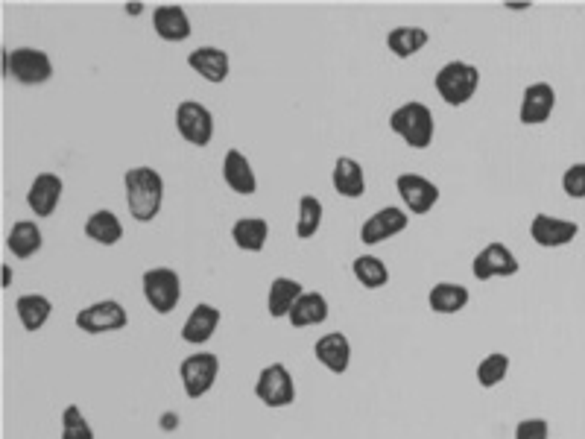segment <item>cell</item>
<instances>
[{
  "mask_svg": "<svg viewBox=\"0 0 585 439\" xmlns=\"http://www.w3.org/2000/svg\"><path fill=\"white\" fill-rule=\"evenodd\" d=\"M509 375V355L504 352H492L477 363V384L483 390H495L498 384H504Z\"/></svg>",
  "mask_w": 585,
  "mask_h": 439,
  "instance_id": "obj_32",
  "label": "cell"
},
{
  "mask_svg": "<svg viewBox=\"0 0 585 439\" xmlns=\"http://www.w3.org/2000/svg\"><path fill=\"white\" fill-rule=\"evenodd\" d=\"M328 299L319 293V290H305L302 296H299V302L293 305V311H290V325L293 328H311V325H322V322L328 320Z\"/></svg>",
  "mask_w": 585,
  "mask_h": 439,
  "instance_id": "obj_25",
  "label": "cell"
},
{
  "mask_svg": "<svg viewBox=\"0 0 585 439\" xmlns=\"http://www.w3.org/2000/svg\"><path fill=\"white\" fill-rule=\"evenodd\" d=\"M410 226V214L398 205H387L381 211H375L363 226H360V243L363 246H378L384 240L401 235Z\"/></svg>",
  "mask_w": 585,
  "mask_h": 439,
  "instance_id": "obj_12",
  "label": "cell"
},
{
  "mask_svg": "<svg viewBox=\"0 0 585 439\" xmlns=\"http://www.w3.org/2000/svg\"><path fill=\"white\" fill-rule=\"evenodd\" d=\"M556 109V91L550 82H530L524 88V97H521V109H518V120L524 126H542L550 120Z\"/></svg>",
  "mask_w": 585,
  "mask_h": 439,
  "instance_id": "obj_14",
  "label": "cell"
},
{
  "mask_svg": "<svg viewBox=\"0 0 585 439\" xmlns=\"http://www.w3.org/2000/svg\"><path fill=\"white\" fill-rule=\"evenodd\" d=\"M123 188H126L129 214L138 223H153L164 205V179L156 167H147V164L129 167L123 176Z\"/></svg>",
  "mask_w": 585,
  "mask_h": 439,
  "instance_id": "obj_1",
  "label": "cell"
},
{
  "mask_svg": "<svg viewBox=\"0 0 585 439\" xmlns=\"http://www.w3.org/2000/svg\"><path fill=\"white\" fill-rule=\"evenodd\" d=\"M74 322H77L79 331L100 337V334L123 331L129 325V314H126V308L117 299H103V302H94V305L82 308Z\"/></svg>",
  "mask_w": 585,
  "mask_h": 439,
  "instance_id": "obj_10",
  "label": "cell"
},
{
  "mask_svg": "<svg viewBox=\"0 0 585 439\" xmlns=\"http://www.w3.org/2000/svg\"><path fill=\"white\" fill-rule=\"evenodd\" d=\"M179 378L188 399H202L220 378V358L214 352H196L179 363Z\"/></svg>",
  "mask_w": 585,
  "mask_h": 439,
  "instance_id": "obj_7",
  "label": "cell"
},
{
  "mask_svg": "<svg viewBox=\"0 0 585 439\" xmlns=\"http://www.w3.org/2000/svg\"><path fill=\"white\" fill-rule=\"evenodd\" d=\"M518 270H521V264H518L515 252L509 249L507 243H501V240L486 243L474 255V261H471V273H474L477 281L509 279V276H518Z\"/></svg>",
  "mask_w": 585,
  "mask_h": 439,
  "instance_id": "obj_8",
  "label": "cell"
},
{
  "mask_svg": "<svg viewBox=\"0 0 585 439\" xmlns=\"http://www.w3.org/2000/svg\"><path fill=\"white\" fill-rule=\"evenodd\" d=\"M433 88L442 97V103L460 109V106H466L468 100L477 94V88H480V71H477V65H468L463 59H454V62H448V65H442L436 71Z\"/></svg>",
  "mask_w": 585,
  "mask_h": 439,
  "instance_id": "obj_3",
  "label": "cell"
},
{
  "mask_svg": "<svg viewBox=\"0 0 585 439\" xmlns=\"http://www.w3.org/2000/svg\"><path fill=\"white\" fill-rule=\"evenodd\" d=\"M395 191H398L401 202L407 205V211L410 214H419V217L430 214L433 205L439 202V188L430 182L428 176H422V173H398Z\"/></svg>",
  "mask_w": 585,
  "mask_h": 439,
  "instance_id": "obj_11",
  "label": "cell"
},
{
  "mask_svg": "<svg viewBox=\"0 0 585 439\" xmlns=\"http://www.w3.org/2000/svg\"><path fill=\"white\" fill-rule=\"evenodd\" d=\"M141 290H144V299L150 302V308L167 317L179 308V299H182V279L176 270L170 267H153L141 276Z\"/></svg>",
  "mask_w": 585,
  "mask_h": 439,
  "instance_id": "obj_5",
  "label": "cell"
},
{
  "mask_svg": "<svg viewBox=\"0 0 585 439\" xmlns=\"http://www.w3.org/2000/svg\"><path fill=\"white\" fill-rule=\"evenodd\" d=\"M331 185L343 200H360L366 194V173L360 161L340 156L334 161V173H331Z\"/></svg>",
  "mask_w": 585,
  "mask_h": 439,
  "instance_id": "obj_20",
  "label": "cell"
},
{
  "mask_svg": "<svg viewBox=\"0 0 585 439\" xmlns=\"http://www.w3.org/2000/svg\"><path fill=\"white\" fill-rule=\"evenodd\" d=\"M62 194H65L62 176L44 170V173H39V176L33 179V185H30V191H27V205H30V211H33L36 217H53L56 208H59Z\"/></svg>",
  "mask_w": 585,
  "mask_h": 439,
  "instance_id": "obj_15",
  "label": "cell"
},
{
  "mask_svg": "<svg viewBox=\"0 0 585 439\" xmlns=\"http://www.w3.org/2000/svg\"><path fill=\"white\" fill-rule=\"evenodd\" d=\"M62 439H94V428L88 425L79 404H68L62 410Z\"/></svg>",
  "mask_w": 585,
  "mask_h": 439,
  "instance_id": "obj_33",
  "label": "cell"
},
{
  "mask_svg": "<svg viewBox=\"0 0 585 439\" xmlns=\"http://www.w3.org/2000/svg\"><path fill=\"white\" fill-rule=\"evenodd\" d=\"M161 428H176V413H164V419H161Z\"/></svg>",
  "mask_w": 585,
  "mask_h": 439,
  "instance_id": "obj_37",
  "label": "cell"
},
{
  "mask_svg": "<svg viewBox=\"0 0 585 439\" xmlns=\"http://www.w3.org/2000/svg\"><path fill=\"white\" fill-rule=\"evenodd\" d=\"M6 246H9V252H12L15 258H21V261L33 258L36 252H41V246H44V235H41L39 223H36V220H18V223L9 229V235H6Z\"/></svg>",
  "mask_w": 585,
  "mask_h": 439,
  "instance_id": "obj_24",
  "label": "cell"
},
{
  "mask_svg": "<svg viewBox=\"0 0 585 439\" xmlns=\"http://www.w3.org/2000/svg\"><path fill=\"white\" fill-rule=\"evenodd\" d=\"M270 238V223L264 217H240L234 220L232 240L237 249L243 252H261Z\"/></svg>",
  "mask_w": 585,
  "mask_h": 439,
  "instance_id": "obj_27",
  "label": "cell"
},
{
  "mask_svg": "<svg viewBox=\"0 0 585 439\" xmlns=\"http://www.w3.org/2000/svg\"><path fill=\"white\" fill-rule=\"evenodd\" d=\"M562 191H565L571 200H585V161L571 164V167L562 173Z\"/></svg>",
  "mask_w": 585,
  "mask_h": 439,
  "instance_id": "obj_34",
  "label": "cell"
},
{
  "mask_svg": "<svg viewBox=\"0 0 585 439\" xmlns=\"http://www.w3.org/2000/svg\"><path fill=\"white\" fill-rule=\"evenodd\" d=\"M351 273L366 290H381L390 284V267L378 255H357L351 261Z\"/></svg>",
  "mask_w": 585,
  "mask_h": 439,
  "instance_id": "obj_30",
  "label": "cell"
},
{
  "mask_svg": "<svg viewBox=\"0 0 585 439\" xmlns=\"http://www.w3.org/2000/svg\"><path fill=\"white\" fill-rule=\"evenodd\" d=\"M3 77L18 85H44L53 80V62L39 47H6L3 50Z\"/></svg>",
  "mask_w": 585,
  "mask_h": 439,
  "instance_id": "obj_4",
  "label": "cell"
},
{
  "mask_svg": "<svg viewBox=\"0 0 585 439\" xmlns=\"http://www.w3.org/2000/svg\"><path fill=\"white\" fill-rule=\"evenodd\" d=\"M223 182L240 197H252L258 191V176L252 170V161L246 159L240 150H229L223 159Z\"/></svg>",
  "mask_w": 585,
  "mask_h": 439,
  "instance_id": "obj_21",
  "label": "cell"
},
{
  "mask_svg": "<svg viewBox=\"0 0 585 439\" xmlns=\"http://www.w3.org/2000/svg\"><path fill=\"white\" fill-rule=\"evenodd\" d=\"M220 322H223L220 308H214V305H208V302H199L194 311H191L188 322L182 325V340H185L188 346H205V343L217 334Z\"/></svg>",
  "mask_w": 585,
  "mask_h": 439,
  "instance_id": "obj_19",
  "label": "cell"
},
{
  "mask_svg": "<svg viewBox=\"0 0 585 439\" xmlns=\"http://www.w3.org/2000/svg\"><path fill=\"white\" fill-rule=\"evenodd\" d=\"M188 65H191L194 74H199L202 80L211 82V85L226 82L229 74H232V59L220 47H196L194 53L188 56Z\"/></svg>",
  "mask_w": 585,
  "mask_h": 439,
  "instance_id": "obj_17",
  "label": "cell"
},
{
  "mask_svg": "<svg viewBox=\"0 0 585 439\" xmlns=\"http://www.w3.org/2000/svg\"><path fill=\"white\" fill-rule=\"evenodd\" d=\"M509 12H524V9H530V3H504Z\"/></svg>",
  "mask_w": 585,
  "mask_h": 439,
  "instance_id": "obj_39",
  "label": "cell"
},
{
  "mask_svg": "<svg viewBox=\"0 0 585 439\" xmlns=\"http://www.w3.org/2000/svg\"><path fill=\"white\" fill-rule=\"evenodd\" d=\"M153 30H156L158 39L179 44V41L191 39L194 24H191L188 12L179 3H161V6H156V12H153Z\"/></svg>",
  "mask_w": 585,
  "mask_h": 439,
  "instance_id": "obj_16",
  "label": "cell"
},
{
  "mask_svg": "<svg viewBox=\"0 0 585 439\" xmlns=\"http://www.w3.org/2000/svg\"><path fill=\"white\" fill-rule=\"evenodd\" d=\"M85 238L100 243V246H115L123 240V223H120L115 211L100 208L85 220Z\"/></svg>",
  "mask_w": 585,
  "mask_h": 439,
  "instance_id": "obj_28",
  "label": "cell"
},
{
  "mask_svg": "<svg viewBox=\"0 0 585 439\" xmlns=\"http://www.w3.org/2000/svg\"><path fill=\"white\" fill-rule=\"evenodd\" d=\"M126 12L129 15H141L144 12V3H126Z\"/></svg>",
  "mask_w": 585,
  "mask_h": 439,
  "instance_id": "obj_38",
  "label": "cell"
},
{
  "mask_svg": "<svg viewBox=\"0 0 585 439\" xmlns=\"http://www.w3.org/2000/svg\"><path fill=\"white\" fill-rule=\"evenodd\" d=\"M580 235V223L577 220H562V217H550V214H536L530 223V238L533 243L545 246V249H559L574 243Z\"/></svg>",
  "mask_w": 585,
  "mask_h": 439,
  "instance_id": "obj_13",
  "label": "cell"
},
{
  "mask_svg": "<svg viewBox=\"0 0 585 439\" xmlns=\"http://www.w3.org/2000/svg\"><path fill=\"white\" fill-rule=\"evenodd\" d=\"M515 439H550V422L547 419H521L515 425Z\"/></svg>",
  "mask_w": 585,
  "mask_h": 439,
  "instance_id": "obj_35",
  "label": "cell"
},
{
  "mask_svg": "<svg viewBox=\"0 0 585 439\" xmlns=\"http://www.w3.org/2000/svg\"><path fill=\"white\" fill-rule=\"evenodd\" d=\"M176 129L191 147H208L214 138V115L199 100H182L176 106Z\"/></svg>",
  "mask_w": 585,
  "mask_h": 439,
  "instance_id": "obj_9",
  "label": "cell"
},
{
  "mask_svg": "<svg viewBox=\"0 0 585 439\" xmlns=\"http://www.w3.org/2000/svg\"><path fill=\"white\" fill-rule=\"evenodd\" d=\"M305 293V287L296 279H287V276H278L270 284V293H267V314L273 320H287L293 305L299 302V296Z\"/></svg>",
  "mask_w": 585,
  "mask_h": 439,
  "instance_id": "obj_23",
  "label": "cell"
},
{
  "mask_svg": "<svg viewBox=\"0 0 585 439\" xmlns=\"http://www.w3.org/2000/svg\"><path fill=\"white\" fill-rule=\"evenodd\" d=\"M313 355H316V360H319L328 372L343 375L351 363L349 337H346L343 331H328V334H322V337L316 340Z\"/></svg>",
  "mask_w": 585,
  "mask_h": 439,
  "instance_id": "obj_18",
  "label": "cell"
},
{
  "mask_svg": "<svg viewBox=\"0 0 585 439\" xmlns=\"http://www.w3.org/2000/svg\"><path fill=\"white\" fill-rule=\"evenodd\" d=\"M390 129L410 150H428L430 144H433L436 123H433V112H430L425 103L410 100V103H401L392 112Z\"/></svg>",
  "mask_w": 585,
  "mask_h": 439,
  "instance_id": "obj_2",
  "label": "cell"
},
{
  "mask_svg": "<svg viewBox=\"0 0 585 439\" xmlns=\"http://www.w3.org/2000/svg\"><path fill=\"white\" fill-rule=\"evenodd\" d=\"M471 293L463 284H454V281H439L433 284L428 293V305L433 314H442V317H454L460 314L468 305Z\"/></svg>",
  "mask_w": 585,
  "mask_h": 439,
  "instance_id": "obj_22",
  "label": "cell"
},
{
  "mask_svg": "<svg viewBox=\"0 0 585 439\" xmlns=\"http://www.w3.org/2000/svg\"><path fill=\"white\" fill-rule=\"evenodd\" d=\"M15 314H18L21 325H24V331L36 334L53 317V302L47 296H41V293H27V296L15 299Z\"/></svg>",
  "mask_w": 585,
  "mask_h": 439,
  "instance_id": "obj_26",
  "label": "cell"
},
{
  "mask_svg": "<svg viewBox=\"0 0 585 439\" xmlns=\"http://www.w3.org/2000/svg\"><path fill=\"white\" fill-rule=\"evenodd\" d=\"M9 287H12V267L3 264V290H9Z\"/></svg>",
  "mask_w": 585,
  "mask_h": 439,
  "instance_id": "obj_36",
  "label": "cell"
},
{
  "mask_svg": "<svg viewBox=\"0 0 585 439\" xmlns=\"http://www.w3.org/2000/svg\"><path fill=\"white\" fill-rule=\"evenodd\" d=\"M428 41V30H422V27H395V30L387 33V47H390L392 56H398V59L416 56L419 50L428 47Z\"/></svg>",
  "mask_w": 585,
  "mask_h": 439,
  "instance_id": "obj_29",
  "label": "cell"
},
{
  "mask_svg": "<svg viewBox=\"0 0 585 439\" xmlns=\"http://www.w3.org/2000/svg\"><path fill=\"white\" fill-rule=\"evenodd\" d=\"M255 396L264 407L278 410V407H290L296 401V381L290 375V369L284 363H270L261 369L258 381H255Z\"/></svg>",
  "mask_w": 585,
  "mask_h": 439,
  "instance_id": "obj_6",
  "label": "cell"
},
{
  "mask_svg": "<svg viewBox=\"0 0 585 439\" xmlns=\"http://www.w3.org/2000/svg\"><path fill=\"white\" fill-rule=\"evenodd\" d=\"M322 217H325V208H322V202L319 197H313V194H305L302 200H299V220H296V238L299 240H311L316 232H319V226H322Z\"/></svg>",
  "mask_w": 585,
  "mask_h": 439,
  "instance_id": "obj_31",
  "label": "cell"
}]
</instances>
